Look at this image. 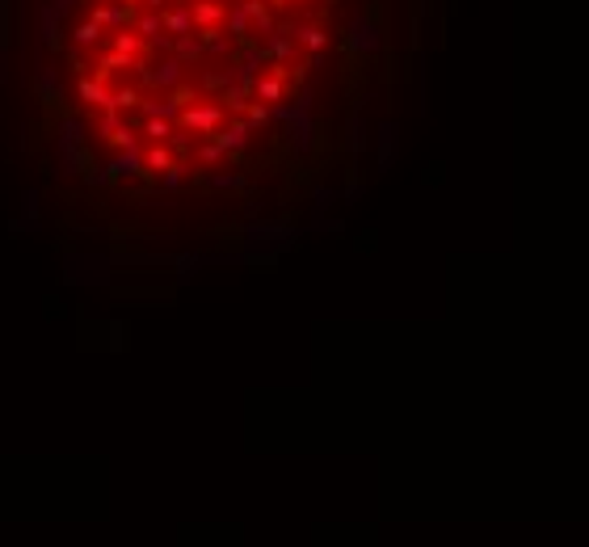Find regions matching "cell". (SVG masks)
<instances>
[{
    "mask_svg": "<svg viewBox=\"0 0 589 547\" xmlns=\"http://www.w3.org/2000/svg\"><path fill=\"white\" fill-rule=\"evenodd\" d=\"M88 21H97L101 29H126V25H131V4H122V0H101V4H93Z\"/></svg>",
    "mask_w": 589,
    "mask_h": 547,
    "instance_id": "1",
    "label": "cell"
},
{
    "mask_svg": "<svg viewBox=\"0 0 589 547\" xmlns=\"http://www.w3.org/2000/svg\"><path fill=\"white\" fill-rule=\"evenodd\" d=\"M160 21H164V34H168V38L194 34V13H190V8H181V4H168V8H160Z\"/></svg>",
    "mask_w": 589,
    "mask_h": 547,
    "instance_id": "2",
    "label": "cell"
},
{
    "mask_svg": "<svg viewBox=\"0 0 589 547\" xmlns=\"http://www.w3.org/2000/svg\"><path fill=\"white\" fill-rule=\"evenodd\" d=\"M249 135H253V122H249V118H232V122H227L215 139H219V147H223V152H240V147L249 143Z\"/></svg>",
    "mask_w": 589,
    "mask_h": 547,
    "instance_id": "3",
    "label": "cell"
},
{
    "mask_svg": "<svg viewBox=\"0 0 589 547\" xmlns=\"http://www.w3.org/2000/svg\"><path fill=\"white\" fill-rule=\"evenodd\" d=\"M80 101H93L97 110H114V88L105 84V80H97V76H88V80H80Z\"/></svg>",
    "mask_w": 589,
    "mask_h": 547,
    "instance_id": "4",
    "label": "cell"
},
{
    "mask_svg": "<svg viewBox=\"0 0 589 547\" xmlns=\"http://www.w3.org/2000/svg\"><path fill=\"white\" fill-rule=\"evenodd\" d=\"M194 25H202V29H215L219 21H223V4H215V0H194Z\"/></svg>",
    "mask_w": 589,
    "mask_h": 547,
    "instance_id": "5",
    "label": "cell"
},
{
    "mask_svg": "<svg viewBox=\"0 0 589 547\" xmlns=\"http://www.w3.org/2000/svg\"><path fill=\"white\" fill-rule=\"evenodd\" d=\"M173 55L185 63V59H202L206 51H202V34H181V38H173Z\"/></svg>",
    "mask_w": 589,
    "mask_h": 547,
    "instance_id": "6",
    "label": "cell"
},
{
    "mask_svg": "<svg viewBox=\"0 0 589 547\" xmlns=\"http://www.w3.org/2000/svg\"><path fill=\"white\" fill-rule=\"evenodd\" d=\"M253 93H257V101H265V105H274V101H282V76H261V80H253Z\"/></svg>",
    "mask_w": 589,
    "mask_h": 547,
    "instance_id": "7",
    "label": "cell"
},
{
    "mask_svg": "<svg viewBox=\"0 0 589 547\" xmlns=\"http://www.w3.org/2000/svg\"><path fill=\"white\" fill-rule=\"evenodd\" d=\"M249 25H253V13H249L244 0H240V4L227 13V34H232V38H249Z\"/></svg>",
    "mask_w": 589,
    "mask_h": 547,
    "instance_id": "8",
    "label": "cell"
},
{
    "mask_svg": "<svg viewBox=\"0 0 589 547\" xmlns=\"http://www.w3.org/2000/svg\"><path fill=\"white\" fill-rule=\"evenodd\" d=\"M143 46H147V42H143L139 34H131V29H118V34H114V51H122V55H131V59H139Z\"/></svg>",
    "mask_w": 589,
    "mask_h": 547,
    "instance_id": "9",
    "label": "cell"
},
{
    "mask_svg": "<svg viewBox=\"0 0 589 547\" xmlns=\"http://www.w3.org/2000/svg\"><path fill=\"white\" fill-rule=\"evenodd\" d=\"M139 101H143V88H135V84L114 88V110H118V114H122V110H139Z\"/></svg>",
    "mask_w": 589,
    "mask_h": 547,
    "instance_id": "10",
    "label": "cell"
},
{
    "mask_svg": "<svg viewBox=\"0 0 589 547\" xmlns=\"http://www.w3.org/2000/svg\"><path fill=\"white\" fill-rule=\"evenodd\" d=\"M101 34H105V29H101L97 21H84V25L72 29V42H76V46H93V42H101Z\"/></svg>",
    "mask_w": 589,
    "mask_h": 547,
    "instance_id": "11",
    "label": "cell"
},
{
    "mask_svg": "<svg viewBox=\"0 0 589 547\" xmlns=\"http://www.w3.org/2000/svg\"><path fill=\"white\" fill-rule=\"evenodd\" d=\"M295 38H299V42H303V46H307V51H320V46H324V42H329V38H324V29H320V25H303V29H299V34H295Z\"/></svg>",
    "mask_w": 589,
    "mask_h": 547,
    "instance_id": "12",
    "label": "cell"
},
{
    "mask_svg": "<svg viewBox=\"0 0 589 547\" xmlns=\"http://www.w3.org/2000/svg\"><path fill=\"white\" fill-rule=\"evenodd\" d=\"M270 114H274V110H270V105H265V101H249V114H244V118H249V122H253V126H261V122H265V118H270Z\"/></svg>",
    "mask_w": 589,
    "mask_h": 547,
    "instance_id": "13",
    "label": "cell"
},
{
    "mask_svg": "<svg viewBox=\"0 0 589 547\" xmlns=\"http://www.w3.org/2000/svg\"><path fill=\"white\" fill-rule=\"evenodd\" d=\"M139 4H147V8H156V13H160V8H168V0H139Z\"/></svg>",
    "mask_w": 589,
    "mask_h": 547,
    "instance_id": "14",
    "label": "cell"
},
{
    "mask_svg": "<svg viewBox=\"0 0 589 547\" xmlns=\"http://www.w3.org/2000/svg\"><path fill=\"white\" fill-rule=\"evenodd\" d=\"M72 4H76V0H55V8H59V13H63V8H72Z\"/></svg>",
    "mask_w": 589,
    "mask_h": 547,
    "instance_id": "15",
    "label": "cell"
},
{
    "mask_svg": "<svg viewBox=\"0 0 589 547\" xmlns=\"http://www.w3.org/2000/svg\"><path fill=\"white\" fill-rule=\"evenodd\" d=\"M122 4H139V0H122Z\"/></svg>",
    "mask_w": 589,
    "mask_h": 547,
    "instance_id": "16",
    "label": "cell"
},
{
    "mask_svg": "<svg viewBox=\"0 0 589 547\" xmlns=\"http://www.w3.org/2000/svg\"><path fill=\"white\" fill-rule=\"evenodd\" d=\"M278 4H286V0H278Z\"/></svg>",
    "mask_w": 589,
    "mask_h": 547,
    "instance_id": "17",
    "label": "cell"
}]
</instances>
